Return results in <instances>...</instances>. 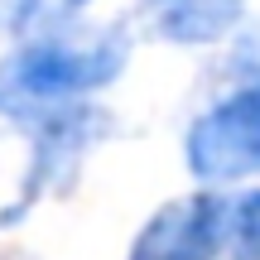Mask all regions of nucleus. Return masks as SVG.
Here are the masks:
<instances>
[{
  "label": "nucleus",
  "instance_id": "f257e3e1",
  "mask_svg": "<svg viewBox=\"0 0 260 260\" xmlns=\"http://www.w3.org/2000/svg\"><path fill=\"white\" fill-rule=\"evenodd\" d=\"M130 58L125 29H87V34H44L0 58V111L34 116L73 106L77 96L102 92L121 77Z\"/></svg>",
  "mask_w": 260,
  "mask_h": 260
},
{
  "label": "nucleus",
  "instance_id": "f03ea898",
  "mask_svg": "<svg viewBox=\"0 0 260 260\" xmlns=\"http://www.w3.org/2000/svg\"><path fill=\"white\" fill-rule=\"evenodd\" d=\"M183 154L203 183H236L260 174V77H246L188 125Z\"/></svg>",
  "mask_w": 260,
  "mask_h": 260
},
{
  "label": "nucleus",
  "instance_id": "7ed1b4c3",
  "mask_svg": "<svg viewBox=\"0 0 260 260\" xmlns=\"http://www.w3.org/2000/svg\"><path fill=\"white\" fill-rule=\"evenodd\" d=\"M222 222H226V198L217 193L174 198L140 226L130 260H217Z\"/></svg>",
  "mask_w": 260,
  "mask_h": 260
},
{
  "label": "nucleus",
  "instance_id": "20e7f679",
  "mask_svg": "<svg viewBox=\"0 0 260 260\" xmlns=\"http://www.w3.org/2000/svg\"><path fill=\"white\" fill-rule=\"evenodd\" d=\"M246 0H140V15L164 44L203 48L236 29Z\"/></svg>",
  "mask_w": 260,
  "mask_h": 260
},
{
  "label": "nucleus",
  "instance_id": "39448f33",
  "mask_svg": "<svg viewBox=\"0 0 260 260\" xmlns=\"http://www.w3.org/2000/svg\"><path fill=\"white\" fill-rule=\"evenodd\" d=\"M222 251H226V260H260V193L226 203Z\"/></svg>",
  "mask_w": 260,
  "mask_h": 260
},
{
  "label": "nucleus",
  "instance_id": "423d86ee",
  "mask_svg": "<svg viewBox=\"0 0 260 260\" xmlns=\"http://www.w3.org/2000/svg\"><path fill=\"white\" fill-rule=\"evenodd\" d=\"M82 5H87V0H5L0 24L15 29V34H39V29L48 34V29L68 24Z\"/></svg>",
  "mask_w": 260,
  "mask_h": 260
}]
</instances>
